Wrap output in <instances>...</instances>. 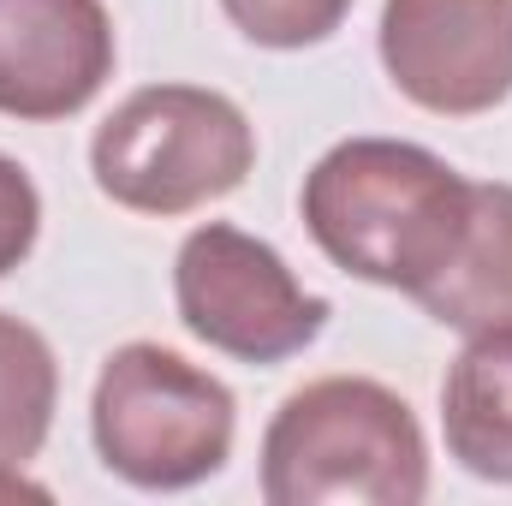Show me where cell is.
I'll return each instance as SVG.
<instances>
[{"instance_id": "obj_1", "label": "cell", "mask_w": 512, "mask_h": 506, "mask_svg": "<svg viewBox=\"0 0 512 506\" xmlns=\"http://www.w3.org/2000/svg\"><path fill=\"white\" fill-rule=\"evenodd\" d=\"M471 197L477 179L423 143L346 137L304 173L298 209L334 268L417 298L465 245Z\"/></svg>"}, {"instance_id": "obj_2", "label": "cell", "mask_w": 512, "mask_h": 506, "mask_svg": "<svg viewBox=\"0 0 512 506\" xmlns=\"http://www.w3.org/2000/svg\"><path fill=\"white\" fill-rule=\"evenodd\" d=\"M423 495V423L393 387L370 376L304 381L262 429L268 506H417Z\"/></svg>"}, {"instance_id": "obj_3", "label": "cell", "mask_w": 512, "mask_h": 506, "mask_svg": "<svg viewBox=\"0 0 512 506\" xmlns=\"http://www.w3.org/2000/svg\"><path fill=\"white\" fill-rule=\"evenodd\" d=\"M251 167L256 126L233 96L203 84H143L90 137L96 191L161 221L233 197Z\"/></svg>"}, {"instance_id": "obj_4", "label": "cell", "mask_w": 512, "mask_h": 506, "mask_svg": "<svg viewBox=\"0 0 512 506\" xmlns=\"http://www.w3.org/2000/svg\"><path fill=\"white\" fill-rule=\"evenodd\" d=\"M239 399L221 376L179 358L173 346L131 340L108 352L90 393V441L114 477L149 495L209 483L233 459Z\"/></svg>"}, {"instance_id": "obj_5", "label": "cell", "mask_w": 512, "mask_h": 506, "mask_svg": "<svg viewBox=\"0 0 512 506\" xmlns=\"http://www.w3.org/2000/svg\"><path fill=\"white\" fill-rule=\"evenodd\" d=\"M173 304L191 340L239 364H286L328 328V298L304 292L286 256L227 221L191 227L173 256Z\"/></svg>"}, {"instance_id": "obj_6", "label": "cell", "mask_w": 512, "mask_h": 506, "mask_svg": "<svg viewBox=\"0 0 512 506\" xmlns=\"http://www.w3.org/2000/svg\"><path fill=\"white\" fill-rule=\"evenodd\" d=\"M376 48L423 114L477 120L512 96V0H382Z\"/></svg>"}, {"instance_id": "obj_7", "label": "cell", "mask_w": 512, "mask_h": 506, "mask_svg": "<svg viewBox=\"0 0 512 506\" xmlns=\"http://www.w3.org/2000/svg\"><path fill=\"white\" fill-rule=\"evenodd\" d=\"M120 42L102 0H0V114L72 120L114 78Z\"/></svg>"}, {"instance_id": "obj_8", "label": "cell", "mask_w": 512, "mask_h": 506, "mask_svg": "<svg viewBox=\"0 0 512 506\" xmlns=\"http://www.w3.org/2000/svg\"><path fill=\"white\" fill-rule=\"evenodd\" d=\"M447 459L483 483H512V322L465 334L441 381Z\"/></svg>"}, {"instance_id": "obj_9", "label": "cell", "mask_w": 512, "mask_h": 506, "mask_svg": "<svg viewBox=\"0 0 512 506\" xmlns=\"http://www.w3.org/2000/svg\"><path fill=\"white\" fill-rule=\"evenodd\" d=\"M417 304L441 328H459V334L512 322V185L477 179L465 245L441 268V280L417 292Z\"/></svg>"}, {"instance_id": "obj_10", "label": "cell", "mask_w": 512, "mask_h": 506, "mask_svg": "<svg viewBox=\"0 0 512 506\" xmlns=\"http://www.w3.org/2000/svg\"><path fill=\"white\" fill-rule=\"evenodd\" d=\"M54 405H60L54 346L30 322L0 310V471H24L42 453Z\"/></svg>"}, {"instance_id": "obj_11", "label": "cell", "mask_w": 512, "mask_h": 506, "mask_svg": "<svg viewBox=\"0 0 512 506\" xmlns=\"http://www.w3.org/2000/svg\"><path fill=\"white\" fill-rule=\"evenodd\" d=\"M221 12L233 18V30H239L245 42L292 54V48L328 42V36L346 24L352 0H221Z\"/></svg>"}, {"instance_id": "obj_12", "label": "cell", "mask_w": 512, "mask_h": 506, "mask_svg": "<svg viewBox=\"0 0 512 506\" xmlns=\"http://www.w3.org/2000/svg\"><path fill=\"white\" fill-rule=\"evenodd\" d=\"M36 233H42V191L12 155H0V274H12L36 251Z\"/></svg>"}]
</instances>
